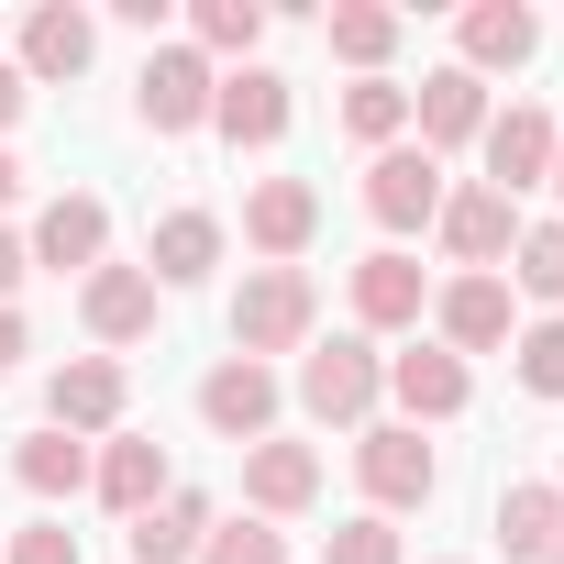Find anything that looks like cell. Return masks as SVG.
<instances>
[{
	"label": "cell",
	"mask_w": 564,
	"mask_h": 564,
	"mask_svg": "<svg viewBox=\"0 0 564 564\" xmlns=\"http://www.w3.org/2000/svg\"><path fill=\"white\" fill-rule=\"evenodd\" d=\"M311 333H322L311 265H243V289H232V355L276 366V355H311Z\"/></svg>",
	"instance_id": "cell-1"
},
{
	"label": "cell",
	"mask_w": 564,
	"mask_h": 564,
	"mask_svg": "<svg viewBox=\"0 0 564 564\" xmlns=\"http://www.w3.org/2000/svg\"><path fill=\"white\" fill-rule=\"evenodd\" d=\"M210 89H221V67H210L188 34H166V45H144V67H133V122H144L155 144H188V133H210Z\"/></svg>",
	"instance_id": "cell-2"
},
{
	"label": "cell",
	"mask_w": 564,
	"mask_h": 564,
	"mask_svg": "<svg viewBox=\"0 0 564 564\" xmlns=\"http://www.w3.org/2000/svg\"><path fill=\"white\" fill-rule=\"evenodd\" d=\"M300 410L322 421V432H366L377 421V399H388V355L366 344V333H333V344H311L300 355Z\"/></svg>",
	"instance_id": "cell-3"
},
{
	"label": "cell",
	"mask_w": 564,
	"mask_h": 564,
	"mask_svg": "<svg viewBox=\"0 0 564 564\" xmlns=\"http://www.w3.org/2000/svg\"><path fill=\"white\" fill-rule=\"evenodd\" d=\"M355 476H366L377 520H399V509H432V487H443V454H432L410 421H366V432H355Z\"/></svg>",
	"instance_id": "cell-4"
},
{
	"label": "cell",
	"mask_w": 564,
	"mask_h": 564,
	"mask_svg": "<svg viewBox=\"0 0 564 564\" xmlns=\"http://www.w3.org/2000/svg\"><path fill=\"white\" fill-rule=\"evenodd\" d=\"M366 221H377L388 243L432 232V221H443V155H421V144H388V155H366Z\"/></svg>",
	"instance_id": "cell-5"
},
{
	"label": "cell",
	"mask_w": 564,
	"mask_h": 564,
	"mask_svg": "<svg viewBox=\"0 0 564 564\" xmlns=\"http://www.w3.org/2000/svg\"><path fill=\"white\" fill-rule=\"evenodd\" d=\"M122 410H133V377H122V355H67V366L45 377V432L111 443V432H122Z\"/></svg>",
	"instance_id": "cell-6"
},
{
	"label": "cell",
	"mask_w": 564,
	"mask_h": 564,
	"mask_svg": "<svg viewBox=\"0 0 564 564\" xmlns=\"http://www.w3.org/2000/svg\"><path fill=\"white\" fill-rule=\"evenodd\" d=\"M276 410H289V377L254 366V355H221V366L199 377V421H210L221 443H265V432H276Z\"/></svg>",
	"instance_id": "cell-7"
},
{
	"label": "cell",
	"mask_w": 564,
	"mask_h": 564,
	"mask_svg": "<svg viewBox=\"0 0 564 564\" xmlns=\"http://www.w3.org/2000/svg\"><path fill=\"white\" fill-rule=\"evenodd\" d=\"M443 254H454V276H498L509 265V243H520V199H498L487 177L476 188H443Z\"/></svg>",
	"instance_id": "cell-8"
},
{
	"label": "cell",
	"mask_w": 564,
	"mask_h": 564,
	"mask_svg": "<svg viewBox=\"0 0 564 564\" xmlns=\"http://www.w3.org/2000/svg\"><path fill=\"white\" fill-rule=\"evenodd\" d=\"M23 254H34L45 276H100V265H111V210H100L89 188H56V199L34 210Z\"/></svg>",
	"instance_id": "cell-9"
},
{
	"label": "cell",
	"mask_w": 564,
	"mask_h": 564,
	"mask_svg": "<svg viewBox=\"0 0 564 564\" xmlns=\"http://www.w3.org/2000/svg\"><path fill=\"white\" fill-rule=\"evenodd\" d=\"M509 333H520L509 276H443V289H432V344L443 355H498Z\"/></svg>",
	"instance_id": "cell-10"
},
{
	"label": "cell",
	"mask_w": 564,
	"mask_h": 564,
	"mask_svg": "<svg viewBox=\"0 0 564 564\" xmlns=\"http://www.w3.org/2000/svg\"><path fill=\"white\" fill-rule=\"evenodd\" d=\"M289 111H300V100H289V78H276L265 56H254V67H221V89H210V133H221L232 155H265L276 133H289Z\"/></svg>",
	"instance_id": "cell-11"
},
{
	"label": "cell",
	"mask_w": 564,
	"mask_h": 564,
	"mask_svg": "<svg viewBox=\"0 0 564 564\" xmlns=\"http://www.w3.org/2000/svg\"><path fill=\"white\" fill-rule=\"evenodd\" d=\"M487 188L498 199H520V188H542L553 177V144H564V122L542 111V100H509V111H487Z\"/></svg>",
	"instance_id": "cell-12"
},
{
	"label": "cell",
	"mask_w": 564,
	"mask_h": 564,
	"mask_svg": "<svg viewBox=\"0 0 564 564\" xmlns=\"http://www.w3.org/2000/svg\"><path fill=\"white\" fill-rule=\"evenodd\" d=\"M421 311H432L421 254H410V243H377V254L355 265V333H366V344H377V333H421Z\"/></svg>",
	"instance_id": "cell-13"
},
{
	"label": "cell",
	"mask_w": 564,
	"mask_h": 564,
	"mask_svg": "<svg viewBox=\"0 0 564 564\" xmlns=\"http://www.w3.org/2000/svg\"><path fill=\"white\" fill-rule=\"evenodd\" d=\"M388 399H399V421H410V432H432V421H465V399H476V366H465V355H443V344H410V355H388Z\"/></svg>",
	"instance_id": "cell-14"
},
{
	"label": "cell",
	"mask_w": 564,
	"mask_h": 564,
	"mask_svg": "<svg viewBox=\"0 0 564 564\" xmlns=\"http://www.w3.org/2000/svg\"><path fill=\"white\" fill-rule=\"evenodd\" d=\"M311 232H322V188H311V177H254V188H243V243H254L265 265H300Z\"/></svg>",
	"instance_id": "cell-15"
},
{
	"label": "cell",
	"mask_w": 564,
	"mask_h": 564,
	"mask_svg": "<svg viewBox=\"0 0 564 564\" xmlns=\"http://www.w3.org/2000/svg\"><path fill=\"white\" fill-rule=\"evenodd\" d=\"M311 498H322V454H311V443H289V432L243 443V509H254V520H300Z\"/></svg>",
	"instance_id": "cell-16"
},
{
	"label": "cell",
	"mask_w": 564,
	"mask_h": 564,
	"mask_svg": "<svg viewBox=\"0 0 564 564\" xmlns=\"http://www.w3.org/2000/svg\"><path fill=\"white\" fill-rule=\"evenodd\" d=\"M89 56H100V23L78 12V0H45V12H23V89H56V78H89Z\"/></svg>",
	"instance_id": "cell-17"
},
{
	"label": "cell",
	"mask_w": 564,
	"mask_h": 564,
	"mask_svg": "<svg viewBox=\"0 0 564 564\" xmlns=\"http://www.w3.org/2000/svg\"><path fill=\"white\" fill-rule=\"evenodd\" d=\"M89 487H100V509L144 520V509L177 487V465H166V443H155V432H111V443L89 454Z\"/></svg>",
	"instance_id": "cell-18"
},
{
	"label": "cell",
	"mask_w": 564,
	"mask_h": 564,
	"mask_svg": "<svg viewBox=\"0 0 564 564\" xmlns=\"http://www.w3.org/2000/svg\"><path fill=\"white\" fill-rule=\"evenodd\" d=\"M410 133H421V155H454V144H476V133H487V78H465V67H432V78L410 89Z\"/></svg>",
	"instance_id": "cell-19"
},
{
	"label": "cell",
	"mask_w": 564,
	"mask_h": 564,
	"mask_svg": "<svg viewBox=\"0 0 564 564\" xmlns=\"http://www.w3.org/2000/svg\"><path fill=\"white\" fill-rule=\"evenodd\" d=\"M78 322H89V344H144L155 333V276L144 265H100V276H78Z\"/></svg>",
	"instance_id": "cell-20"
},
{
	"label": "cell",
	"mask_w": 564,
	"mask_h": 564,
	"mask_svg": "<svg viewBox=\"0 0 564 564\" xmlns=\"http://www.w3.org/2000/svg\"><path fill=\"white\" fill-rule=\"evenodd\" d=\"M542 56V23L520 12V0H476V12L454 23V67L465 78H498V67H531Z\"/></svg>",
	"instance_id": "cell-21"
},
{
	"label": "cell",
	"mask_w": 564,
	"mask_h": 564,
	"mask_svg": "<svg viewBox=\"0 0 564 564\" xmlns=\"http://www.w3.org/2000/svg\"><path fill=\"white\" fill-rule=\"evenodd\" d=\"M221 265V210H166L144 232V276H155V300L166 289H199V276Z\"/></svg>",
	"instance_id": "cell-22"
},
{
	"label": "cell",
	"mask_w": 564,
	"mask_h": 564,
	"mask_svg": "<svg viewBox=\"0 0 564 564\" xmlns=\"http://www.w3.org/2000/svg\"><path fill=\"white\" fill-rule=\"evenodd\" d=\"M210 520H221V509H210L199 487H166V498H155V509H144L133 531H122V553H133V564H199Z\"/></svg>",
	"instance_id": "cell-23"
},
{
	"label": "cell",
	"mask_w": 564,
	"mask_h": 564,
	"mask_svg": "<svg viewBox=\"0 0 564 564\" xmlns=\"http://www.w3.org/2000/svg\"><path fill=\"white\" fill-rule=\"evenodd\" d=\"M553 531H564V487H553V476H509V487H498V553H509V564H542Z\"/></svg>",
	"instance_id": "cell-24"
},
{
	"label": "cell",
	"mask_w": 564,
	"mask_h": 564,
	"mask_svg": "<svg viewBox=\"0 0 564 564\" xmlns=\"http://www.w3.org/2000/svg\"><path fill=\"white\" fill-rule=\"evenodd\" d=\"M399 12H377V0H333V12H322V45L355 67V78H388V56H399Z\"/></svg>",
	"instance_id": "cell-25"
},
{
	"label": "cell",
	"mask_w": 564,
	"mask_h": 564,
	"mask_svg": "<svg viewBox=\"0 0 564 564\" xmlns=\"http://www.w3.org/2000/svg\"><path fill=\"white\" fill-rule=\"evenodd\" d=\"M265 0H188V45L210 56V67H254V45H265Z\"/></svg>",
	"instance_id": "cell-26"
},
{
	"label": "cell",
	"mask_w": 564,
	"mask_h": 564,
	"mask_svg": "<svg viewBox=\"0 0 564 564\" xmlns=\"http://www.w3.org/2000/svg\"><path fill=\"white\" fill-rule=\"evenodd\" d=\"M89 454L100 443H78V432H23L12 443V476H23V498H78L89 487Z\"/></svg>",
	"instance_id": "cell-27"
},
{
	"label": "cell",
	"mask_w": 564,
	"mask_h": 564,
	"mask_svg": "<svg viewBox=\"0 0 564 564\" xmlns=\"http://www.w3.org/2000/svg\"><path fill=\"white\" fill-rule=\"evenodd\" d=\"M509 300L564 311V221H520V243H509Z\"/></svg>",
	"instance_id": "cell-28"
},
{
	"label": "cell",
	"mask_w": 564,
	"mask_h": 564,
	"mask_svg": "<svg viewBox=\"0 0 564 564\" xmlns=\"http://www.w3.org/2000/svg\"><path fill=\"white\" fill-rule=\"evenodd\" d=\"M344 133H355L366 155L410 144V89H399V78H355V89H344Z\"/></svg>",
	"instance_id": "cell-29"
},
{
	"label": "cell",
	"mask_w": 564,
	"mask_h": 564,
	"mask_svg": "<svg viewBox=\"0 0 564 564\" xmlns=\"http://www.w3.org/2000/svg\"><path fill=\"white\" fill-rule=\"evenodd\" d=\"M509 377H520L531 399H564V311H542V322L509 333Z\"/></svg>",
	"instance_id": "cell-30"
},
{
	"label": "cell",
	"mask_w": 564,
	"mask_h": 564,
	"mask_svg": "<svg viewBox=\"0 0 564 564\" xmlns=\"http://www.w3.org/2000/svg\"><path fill=\"white\" fill-rule=\"evenodd\" d=\"M199 564H289V531H276V520H210V542H199Z\"/></svg>",
	"instance_id": "cell-31"
},
{
	"label": "cell",
	"mask_w": 564,
	"mask_h": 564,
	"mask_svg": "<svg viewBox=\"0 0 564 564\" xmlns=\"http://www.w3.org/2000/svg\"><path fill=\"white\" fill-rule=\"evenodd\" d=\"M322 564H410V553H399V531H388L377 509H355V520L322 531Z\"/></svg>",
	"instance_id": "cell-32"
},
{
	"label": "cell",
	"mask_w": 564,
	"mask_h": 564,
	"mask_svg": "<svg viewBox=\"0 0 564 564\" xmlns=\"http://www.w3.org/2000/svg\"><path fill=\"white\" fill-rule=\"evenodd\" d=\"M12 564H89V553H78L67 520H34V531H12Z\"/></svg>",
	"instance_id": "cell-33"
},
{
	"label": "cell",
	"mask_w": 564,
	"mask_h": 564,
	"mask_svg": "<svg viewBox=\"0 0 564 564\" xmlns=\"http://www.w3.org/2000/svg\"><path fill=\"white\" fill-rule=\"evenodd\" d=\"M34 276V254H23V232H0V311H12V289Z\"/></svg>",
	"instance_id": "cell-34"
},
{
	"label": "cell",
	"mask_w": 564,
	"mask_h": 564,
	"mask_svg": "<svg viewBox=\"0 0 564 564\" xmlns=\"http://www.w3.org/2000/svg\"><path fill=\"white\" fill-rule=\"evenodd\" d=\"M12 366H23V311H0V388H12Z\"/></svg>",
	"instance_id": "cell-35"
},
{
	"label": "cell",
	"mask_w": 564,
	"mask_h": 564,
	"mask_svg": "<svg viewBox=\"0 0 564 564\" xmlns=\"http://www.w3.org/2000/svg\"><path fill=\"white\" fill-rule=\"evenodd\" d=\"M23 100H34V89H23V67H0V133L23 122Z\"/></svg>",
	"instance_id": "cell-36"
},
{
	"label": "cell",
	"mask_w": 564,
	"mask_h": 564,
	"mask_svg": "<svg viewBox=\"0 0 564 564\" xmlns=\"http://www.w3.org/2000/svg\"><path fill=\"white\" fill-rule=\"evenodd\" d=\"M23 199V166H12V144H0V210H12Z\"/></svg>",
	"instance_id": "cell-37"
},
{
	"label": "cell",
	"mask_w": 564,
	"mask_h": 564,
	"mask_svg": "<svg viewBox=\"0 0 564 564\" xmlns=\"http://www.w3.org/2000/svg\"><path fill=\"white\" fill-rule=\"evenodd\" d=\"M542 188H553V199H564V144H553V177H542Z\"/></svg>",
	"instance_id": "cell-38"
},
{
	"label": "cell",
	"mask_w": 564,
	"mask_h": 564,
	"mask_svg": "<svg viewBox=\"0 0 564 564\" xmlns=\"http://www.w3.org/2000/svg\"><path fill=\"white\" fill-rule=\"evenodd\" d=\"M542 564H564V531H553V553H542Z\"/></svg>",
	"instance_id": "cell-39"
},
{
	"label": "cell",
	"mask_w": 564,
	"mask_h": 564,
	"mask_svg": "<svg viewBox=\"0 0 564 564\" xmlns=\"http://www.w3.org/2000/svg\"><path fill=\"white\" fill-rule=\"evenodd\" d=\"M0 564H12V531H0Z\"/></svg>",
	"instance_id": "cell-40"
},
{
	"label": "cell",
	"mask_w": 564,
	"mask_h": 564,
	"mask_svg": "<svg viewBox=\"0 0 564 564\" xmlns=\"http://www.w3.org/2000/svg\"><path fill=\"white\" fill-rule=\"evenodd\" d=\"M553 487H564V465H553Z\"/></svg>",
	"instance_id": "cell-41"
}]
</instances>
